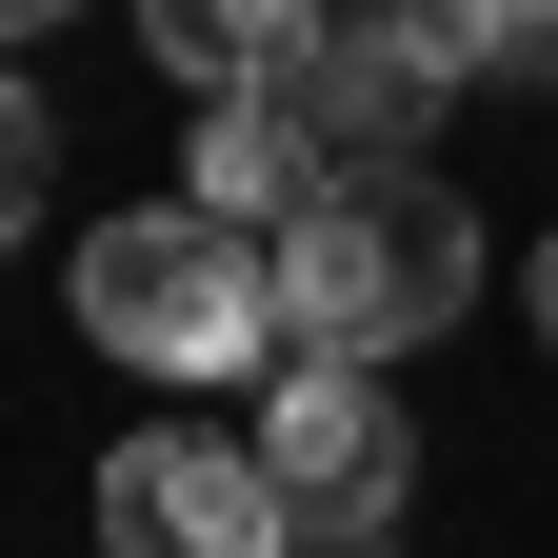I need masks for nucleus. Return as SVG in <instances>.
I'll return each mask as SVG.
<instances>
[{"instance_id": "obj_1", "label": "nucleus", "mask_w": 558, "mask_h": 558, "mask_svg": "<svg viewBox=\"0 0 558 558\" xmlns=\"http://www.w3.org/2000/svg\"><path fill=\"white\" fill-rule=\"evenodd\" d=\"M81 339L140 379H279L300 300H279V240H240L220 199H140L81 240Z\"/></svg>"}, {"instance_id": "obj_2", "label": "nucleus", "mask_w": 558, "mask_h": 558, "mask_svg": "<svg viewBox=\"0 0 558 558\" xmlns=\"http://www.w3.org/2000/svg\"><path fill=\"white\" fill-rule=\"evenodd\" d=\"M279 300H300L319 360H399V339H439L478 300V199L418 180V160H360L300 240H279Z\"/></svg>"}, {"instance_id": "obj_3", "label": "nucleus", "mask_w": 558, "mask_h": 558, "mask_svg": "<svg viewBox=\"0 0 558 558\" xmlns=\"http://www.w3.org/2000/svg\"><path fill=\"white\" fill-rule=\"evenodd\" d=\"M279 538H300V499L259 478V439L160 418V439L100 459V558H279Z\"/></svg>"}, {"instance_id": "obj_4", "label": "nucleus", "mask_w": 558, "mask_h": 558, "mask_svg": "<svg viewBox=\"0 0 558 558\" xmlns=\"http://www.w3.org/2000/svg\"><path fill=\"white\" fill-rule=\"evenodd\" d=\"M259 478L300 519H399V478H418V439H399V399H379V360H279L259 379Z\"/></svg>"}, {"instance_id": "obj_5", "label": "nucleus", "mask_w": 558, "mask_h": 558, "mask_svg": "<svg viewBox=\"0 0 558 558\" xmlns=\"http://www.w3.org/2000/svg\"><path fill=\"white\" fill-rule=\"evenodd\" d=\"M279 100H300L339 140V180H360V160H418V120L459 100V40H439V0H379V21H319L279 60Z\"/></svg>"}, {"instance_id": "obj_6", "label": "nucleus", "mask_w": 558, "mask_h": 558, "mask_svg": "<svg viewBox=\"0 0 558 558\" xmlns=\"http://www.w3.org/2000/svg\"><path fill=\"white\" fill-rule=\"evenodd\" d=\"M180 199H220L240 240H300L319 199H339V140L279 100V81H259V100H199V140H180Z\"/></svg>"}, {"instance_id": "obj_7", "label": "nucleus", "mask_w": 558, "mask_h": 558, "mask_svg": "<svg viewBox=\"0 0 558 558\" xmlns=\"http://www.w3.org/2000/svg\"><path fill=\"white\" fill-rule=\"evenodd\" d=\"M300 40H319V0H140V60L199 81V100H259Z\"/></svg>"}, {"instance_id": "obj_8", "label": "nucleus", "mask_w": 558, "mask_h": 558, "mask_svg": "<svg viewBox=\"0 0 558 558\" xmlns=\"http://www.w3.org/2000/svg\"><path fill=\"white\" fill-rule=\"evenodd\" d=\"M459 81H558V0H439Z\"/></svg>"}, {"instance_id": "obj_9", "label": "nucleus", "mask_w": 558, "mask_h": 558, "mask_svg": "<svg viewBox=\"0 0 558 558\" xmlns=\"http://www.w3.org/2000/svg\"><path fill=\"white\" fill-rule=\"evenodd\" d=\"M0 240H40V100L0 81Z\"/></svg>"}, {"instance_id": "obj_10", "label": "nucleus", "mask_w": 558, "mask_h": 558, "mask_svg": "<svg viewBox=\"0 0 558 558\" xmlns=\"http://www.w3.org/2000/svg\"><path fill=\"white\" fill-rule=\"evenodd\" d=\"M279 558H379V519H300V538H279Z\"/></svg>"}, {"instance_id": "obj_11", "label": "nucleus", "mask_w": 558, "mask_h": 558, "mask_svg": "<svg viewBox=\"0 0 558 558\" xmlns=\"http://www.w3.org/2000/svg\"><path fill=\"white\" fill-rule=\"evenodd\" d=\"M40 21H81V0H0V40H40Z\"/></svg>"}, {"instance_id": "obj_12", "label": "nucleus", "mask_w": 558, "mask_h": 558, "mask_svg": "<svg viewBox=\"0 0 558 558\" xmlns=\"http://www.w3.org/2000/svg\"><path fill=\"white\" fill-rule=\"evenodd\" d=\"M538 339H558V220H538Z\"/></svg>"}]
</instances>
